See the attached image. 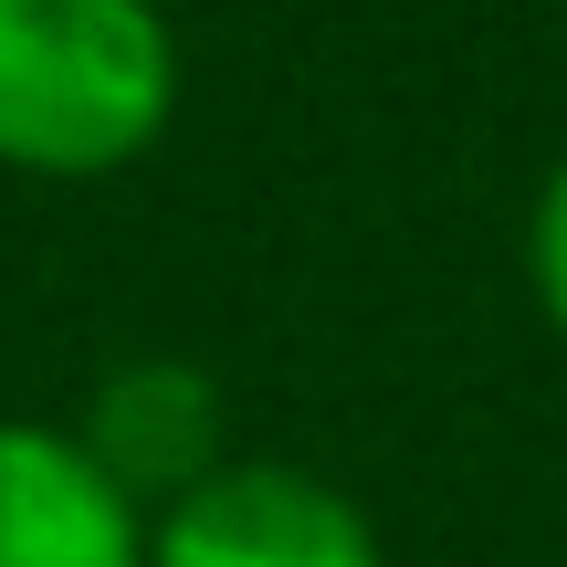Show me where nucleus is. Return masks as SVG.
Masks as SVG:
<instances>
[{"mask_svg": "<svg viewBox=\"0 0 567 567\" xmlns=\"http://www.w3.org/2000/svg\"><path fill=\"white\" fill-rule=\"evenodd\" d=\"M179 126V32L158 0H0V168L116 179Z\"/></svg>", "mask_w": 567, "mask_h": 567, "instance_id": "obj_1", "label": "nucleus"}, {"mask_svg": "<svg viewBox=\"0 0 567 567\" xmlns=\"http://www.w3.org/2000/svg\"><path fill=\"white\" fill-rule=\"evenodd\" d=\"M147 567H389L347 484L284 452H231L210 484L147 515Z\"/></svg>", "mask_w": 567, "mask_h": 567, "instance_id": "obj_2", "label": "nucleus"}, {"mask_svg": "<svg viewBox=\"0 0 567 567\" xmlns=\"http://www.w3.org/2000/svg\"><path fill=\"white\" fill-rule=\"evenodd\" d=\"M63 431L84 442V463H95L137 515H158V505H179L189 484H210V473L231 463V389L210 379L200 358L147 347V358L105 368Z\"/></svg>", "mask_w": 567, "mask_h": 567, "instance_id": "obj_3", "label": "nucleus"}, {"mask_svg": "<svg viewBox=\"0 0 567 567\" xmlns=\"http://www.w3.org/2000/svg\"><path fill=\"white\" fill-rule=\"evenodd\" d=\"M0 567H147V515L63 421H0Z\"/></svg>", "mask_w": 567, "mask_h": 567, "instance_id": "obj_4", "label": "nucleus"}, {"mask_svg": "<svg viewBox=\"0 0 567 567\" xmlns=\"http://www.w3.org/2000/svg\"><path fill=\"white\" fill-rule=\"evenodd\" d=\"M526 295H536V316L567 337V147H557V168L526 200Z\"/></svg>", "mask_w": 567, "mask_h": 567, "instance_id": "obj_5", "label": "nucleus"}]
</instances>
